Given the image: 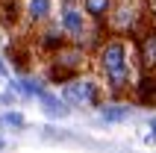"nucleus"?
Returning <instances> with one entry per match:
<instances>
[{
  "label": "nucleus",
  "mask_w": 156,
  "mask_h": 153,
  "mask_svg": "<svg viewBox=\"0 0 156 153\" xmlns=\"http://www.w3.org/2000/svg\"><path fill=\"white\" fill-rule=\"evenodd\" d=\"M94 65L103 76V85L112 94L127 91L136 85V65H133V50L124 38H106L94 53Z\"/></svg>",
  "instance_id": "obj_1"
},
{
  "label": "nucleus",
  "mask_w": 156,
  "mask_h": 153,
  "mask_svg": "<svg viewBox=\"0 0 156 153\" xmlns=\"http://www.w3.org/2000/svg\"><path fill=\"white\" fill-rule=\"evenodd\" d=\"M83 68H86V50L77 41H68L56 53H50V83H68Z\"/></svg>",
  "instance_id": "obj_2"
},
{
  "label": "nucleus",
  "mask_w": 156,
  "mask_h": 153,
  "mask_svg": "<svg viewBox=\"0 0 156 153\" xmlns=\"http://www.w3.org/2000/svg\"><path fill=\"white\" fill-rule=\"evenodd\" d=\"M59 27L62 33L68 35L71 41L83 44L88 35V15L86 9H83V3H77V0H62L59 6Z\"/></svg>",
  "instance_id": "obj_3"
},
{
  "label": "nucleus",
  "mask_w": 156,
  "mask_h": 153,
  "mask_svg": "<svg viewBox=\"0 0 156 153\" xmlns=\"http://www.w3.org/2000/svg\"><path fill=\"white\" fill-rule=\"evenodd\" d=\"M62 97L71 103V106H94L100 100V85L91 80V76H71L65 88H62Z\"/></svg>",
  "instance_id": "obj_4"
},
{
  "label": "nucleus",
  "mask_w": 156,
  "mask_h": 153,
  "mask_svg": "<svg viewBox=\"0 0 156 153\" xmlns=\"http://www.w3.org/2000/svg\"><path fill=\"white\" fill-rule=\"evenodd\" d=\"M136 59L144 68V74H156V30H147V33L139 35V41H136Z\"/></svg>",
  "instance_id": "obj_5"
},
{
  "label": "nucleus",
  "mask_w": 156,
  "mask_h": 153,
  "mask_svg": "<svg viewBox=\"0 0 156 153\" xmlns=\"http://www.w3.org/2000/svg\"><path fill=\"white\" fill-rule=\"evenodd\" d=\"M56 15V0H24V18L33 27L50 24Z\"/></svg>",
  "instance_id": "obj_6"
},
{
  "label": "nucleus",
  "mask_w": 156,
  "mask_h": 153,
  "mask_svg": "<svg viewBox=\"0 0 156 153\" xmlns=\"http://www.w3.org/2000/svg\"><path fill=\"white\" fill-rule=\"evenodd\" d=\"M68 41H71V38L62 33L59 24H56V27H47V30H41V33H38V47H41L47 56H50V53H56L62 44H68Z\"/></svg>",
  "instance_id": "obj_7"
},
{
  "label": "nucleus",
  "mask_w": 156,
  "mask_h": 153,
  "mask_svg": "<svg viewBox=\"0 0 156 153\" xmlns=\"http://www.w3.org/2000/svg\"><path fill=\"white\" fill-rule=\"evenodd\" d=\"M83 3V9H86V15L91 18V21H106L109 18V12H112V6H115V0H80Z\"/></svg>",
  "instance_id": "obj_8"
},
{
  "label": "nucleus",
  "mask_w": 156,
  "mask_h": 153,
  "mask_svg": "<svg viewBox=\"0 0 156 153\" xmlns=\"http://www.w3.org/2000/svg\"><path fill=\"white\" fill-rule=\"evenodd\" d=\"M0 12H3V24L12 27V24H18V21L24 18V3H18V0H3Z\"/></svg>",
  "instance_id": "obj_9"
},
{
  "label": "nucleus",
  "mask_w": 156,
  "mask_h": 153,
  "mask_svg": "<svg viewBox=\"0 0 156 153\" xmlns=\"http://www.w3.org/2000/svg\"><path fill=\"white\" fill-rule=\"evenodd\" d=\"M144 6H147L150 12H153V15H156V0H144Z\"/></svg>",
  "instance_id": "obj_10"
}]
</instances>
